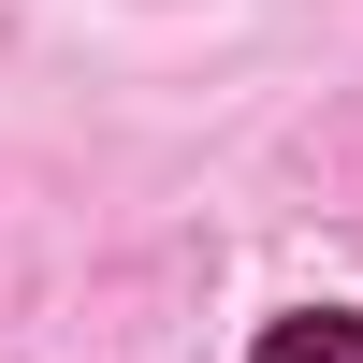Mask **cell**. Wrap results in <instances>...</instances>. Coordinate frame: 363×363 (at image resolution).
<instances>
[{
	"mask_svg": "<svg viewBox=\"0 0 363 363\" xmlns=\"http://www.w3.org/2000/svg\"><path fill=\"white\" fill-rule=\"evenodd\" d=\"M247 363H363V320H349V306H306V320H277Z\"/></svg>",
	"mask_w": 363,
	"mask_h": 363,
	"instance_id": "1",
	"label": "cell"
}]
</instances>
